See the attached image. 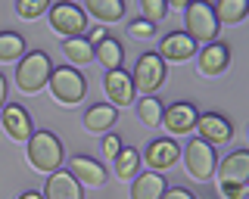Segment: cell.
I'll list each match as a JSON object with an SVG mask.
<instances>
[{"instance_id": "12", "label": "cell", "mask_w": 249, "mask_h": 199, "mask_svg": "<svg viewBox=\"0 0 249 199\" xmlns=\"http://www.w3.org/2000/svg\"><path fill=\"white\" fill-rule=\"evenodd\" d=\"M196 128H199V140H206L209 147H218V143H228L233 137V125L231 118L218 116V112H202L196 118Z\"/></svg>"}, {"instance_id": "10", "label": "cell", "mask_w": 249, "mask_h": 199, "mask_svg": "<svg viewBox=\"0 0 249 199\" xmlns=\"http://www.w3.org/2000/svg\"><path fill=\"white\" fill-rule=\"evenodd\" d=\"M140 159H146L150 171H165V168H175V162L181 159V147H178L175 137H159V140H153L146 147V152Z\"/></svg>"}, {"instance_id": "26", "label": "cell", "mask_w": 249, "mask_h": 199, "mask_svg": "<svg viewBox=\"0 0 249 199\" xmlns=\"http://www.w3.org/2000/svg\"><path fill=\"white\" fill-rule=\"evenodd\" d=\"M137 116L143 125H150V128H159V121H162V103L156 97H143V100H137Z\"/></svg>"}, {"instance_id": "23", "label": "cell", "mask_w": 249, "mask_h": 199, "mask_svg": "<svg viewBox=\"0 0 249 199\" xmlns=\"http://www.w3.org/2000/svg\"><path fill=\"white\" fill-rule=\"evenodd\" d=\"M93 59H100V66H103L106 72H112V68H122L124 50H122V44L115 41V37H106L100 47H93Z\"/></svg>"}, {"instance_id": "18", "label": "cell", "mask_w": 249, "mask_h": 199, "mask_svg": "<svg viewBox=\"0 0 249 199\" xmlns=\"http://www.w3.org/2000/svg\"><path fill=\"white\" fill-rule=\"evenodd\" d=\"M165 190H168L165 174L146 171V174H137L134 183H131V199H162Z\"/></svg>"}, {"instance_id": "28", "label": "cell", "mask_w": 249, "mask_h": 199, "mask_svg": "<svg viewBox=\"0 0 249 199\" xmlns=\"http://www.w3.org/2000/svg\"><path fill=\"white\" fill-rule=\"evenodd\" d=\"M47 10H50L47 0H19V3H16V13H19L22 19H37V16H44Z\"/></svg>"}, {"instance_id": "13", "label": "cell", "mask_w": 249, "mask_h": 199, "mask_svg": "<svg viewBox=\"0 0 249 199\" xmlns=\"http://www.w3.org/2000/svg\"><path fill=\"white\" fill-rule=\"evenodd\" d=\"M3 131L13 137L16 143H28L31 134H35V125H31V116L25 106L6 103L3 106Z\"/></svg>"}, {"instance_id": "11", "label": "cell", "mask_w": 249, "mask_h": 199, "mask_svg": "<svg viewBox=\"0 0 249 199\" xmlns=\"http://www.w3.org/2000/svg\"><path fill=\"white\" fill-rule=\"evenodd\" d=\"M228 66H231V47L228 44L212 41V44H206V47L199 50V59H196V72L199 75L215 78V75H221Z\"/></svg>"}, {"instance_id": "9", "label": "cell", "mask_w": 249, "mask_h": 199, "mask_svg": "<svg viewBox=\"0 0 249 199\" xmlns=\"http://www.w3.org/2000/svg\"><path fill=\"white\" fill-rule=\"evenodd\" d=\"M103 87H106V97H109V106H131L134 103V81H131V72H124V68H112V72H106L103 78Z\"/></svg>"}, {"instance_id": "31", "label": "cell", "mask_w": 249, "mask_h": 199, "mask_svg": "<svg viewBox=\"0 0 249 199\" xmlns=\"http://www.w3.org/2000/svg\"><path fill=\"white\" fill-rule=\"evenodd\" d=\"M103 152H106L109 159H115V156L122 152V140H119L115 134H106V137H103Z\"/></svg>"}, {"instance_id": "5", "label": "cell", "mask_w": 249, "mask_h": 199, "mask_svg": "<svg viewBox=\"0 0 249 199\" xmlns=\"http://www.w3.org/2000/svg\"><path fill=\"white\" fill-rule=\"evenodd\" d=\"M181 156H184V165H187V171H190V178H196V181H209V178H215L218 156H215V149L209 147L206 140L193 137V140L181 149Z\"/></svg>"}, {"instance_id": "14", "label": "cell", "mask_w": 249, "mask_h": 199, "mask_svg": "<svg viewBox=\"0 0 249 199\" xmlns=\"http://www.w3.org/2000/svg\"><path fill=\"white\" fill-rule=\"evenodd\" d=\"M218 183H249V152L233 149L231 156H224V162L215 168Z\"/></svg>"}, {"instance_id": "16", "label": "cell", "mask_w": 249, "mask_h": 199, "mask_svg": "<svg viewBox=\"0 0 249 199\" xmlns=\"http://www.w3.org/2000/svg\"><path fill=\"white\" fill-rule=\"evenodd\" d=\"M69 174L81 183V187H103L106 183V168L90 156H75L69 162Z\"/></svg>"}, {"instance_id": "27", "label": "cell", "mask_w": 249, "mask_h": 199, "mask_svg": "<svg viewBox=\"0 0 249 199\" xmlns=\"http://www.w3.org/2000/svg\"><path fill=\"white\" fill-rule=\"evenodd\" d=\"M140 10H143V16H140V19H146L150 25H156V22H162V19L168 16V3H165V0H143Z\"/></svg>"}, {"instance_id": "19", "label": "cell", "mask_w": 249, "mask_h": 199, "mask_svg": "<svg viewBox=\"0 0 249 199\" xmlns=\"http://www.w3.org/2000/svg\"><path fill=\"white\" fill-rule=\"evenodd\" d=\"M115 121H119V109L109 106V103H97L84 112V128H88L90 134H106Z\"/></svg>"}, {"instance_id": "7", "label": "cell", "mask_w": 249, "mask_h": 199, "mask_svg": "<svg viewBox=\"0 0 249 199\" xmlns=\"http://www.w3.org/2000/svg\"><path fill=\"white\" fill-rule=\"evenodd\" d=\"M50 28L62 34V41L69 37H81L88 28V13L78 3H53L50 6Z\"/></svg>"}, {"instance_id": "20", "label": "cell", "mask_w": 249, "mask_h": 199, "mask_svg": "<svg viewBox=\"0 0 249 199\" xmlns=\"http://www.w3.org/2000/svg\"><path fill=\"white\" fill-rule=\"evenodd\" d=\"M81 10L97 16L100 22H119V19H124L128 6H124V0H88Z\"/></svg>"}, {"instance_id": "4", "label": "cell", "mask_w": 249, "mask_h": 199, "mask_svg": "<svg viewBox=\"0 0 249 199\" xmlns=\"http://www.w3.org/2000/svg\"><path fill=\"white\" fill-rule=\"evenodd\" d=\"M184 34L190 37L193 44H212L215 34H218V22H215V13H212V3H187L184 6Z\"/></svg>"}, {"instance_id": "8", "label": "cell", "mask_w": 249, "mask_h": 199, "mask_svg": "<svg viewBox=\"0 0 249 199\" xmlns=\"http://www.w3.org/2000/svg\"><path fill=\"white\" fill-rule=\"evenodd\" d=\"M196 118H199V112H196V106L193 103H171L162 109V121H159V128H165L168 134H190L193 128H196Z\"/></svg>"}, {"instance_id": "3", "label": "cell", "mask_w": 249, "mask_h": 199, "mask_svg": "<svg viewBox=\"0 0 249 199\" xmlns=\"http://www.w3.org/2000/svg\"><path fill=\"white\" fill-rule=\"evenodd\" d=\"M50 90H53V97H56V103L78 106L84 100V94H88V81H84V75L72 66H53Z\"/></svg>"}, {"instance_id": "32", "label": "cell", "mask_w": 249, "mask_h": 199, "mask_svg": "<svg viewBox=\"0 0 249 199\" xmlns=\"http://www.w3.org/2000/svg\"><path fill=\"white\" fill-rule=\"evenodd\" d=\"M106 37H109V32H106L103 25H100V28H93V32H90V37H84V41H88L90 47H100V44H103Z\"/></svg>"}, {"instance_id": "21", "label": "cell", "mask_w": 249, "mask_h": 199, "mask_svg": "<svg viewBox=\"0 0 249 199\" xmlns=\"http://www.w3.org/2000/svg\"><path fill=\"white\" fill-rule=\"evenodd\" d=\"M212 13H215L218 28H221V25H237V22H243L249 6H246V0H221L218 6H212Z\"/></svg>"}, {"instance_id": "29", "label": "cell", "mask_w": 249, "mask_h": 199, "mask_svg": "<svg viewBox=\"0 0 249 199\" xmlns=\"http://www.w3.org/2000/svg\"><path fill=\"white\" fill-rule=\"evenodd\" d=\"M128 34L137 37V41H150V37L156 34V25H150L146 19H134V22L128 25Z\"/></svg>"}, {"instance_id": "33", "label": "cell", "mask_w": 249, "mask_h": 199, "mask_svg": "<svg viewBox=\"0 0 249 199\" xmlns=\"http://www.w3.org/2000/svg\"><path fill=\"white\" fill-rule=\"evenodd\" d=\"M162 199H193V193H190V190H184V187H168Z\"/></svg>"}, {"instance_id": "15", "label": "cell", "mask_w": 249, "mask_h": 199, "mask_svg": "<svg viewBox=\"0 0 249 199\" xmlns=\"http://www.w3.org/2000/svg\"><path fill=\"white\" fill-rule=\"evenodd\" d=\"M193 53H196V44H193L184 32H171V34L162 37V44H159V59L162 63H187Z\"/></svg>"}, {"instance_id": "22", "label": "cell", "mask_w": 249, "mask_h": 199, "mask_svg": "<svg viewBox=\"0 0 249 199\" xmlns=\"http://www.w3.org/2000/svg\"><path fill=\"white\" fill-rule=\"evenodd\" d=\"M62 53H66V59H69L72 68L93 63V47L84 41V37H69V41H62Z\"/></svg>"}, {"instance_id": "24", "label": "cell", "mask_w": 249, "mask_h": 199, "mask_svg": "<svg viewBox=\"0 0 249 199\" xmlns=\"http://www.w3.org/2000/svg\"><path fill=\"white\" fill-rule=\"evenodd\" d=\"M25 56V37L16 32H0V63H16Z\"/></svg>"}, {"instance_id": "17", "label": "cell", "mask_w": 249, "mask_h": 199, "mask_svg": "<svg viewBox=\"0 0 249 199\" xmlns=\"http://www.w3.org/2000/svg\"><path fill=\"white\" fill-rule=\"evenodd\" d=\"M44 199H84L81 193V183H78L69 171H53L47 174V183H44Z\"/></svg>"}, {"instance_id": "30", "label": "cell", "mask_w": 249, "mask_h": 199, "mask_svg": "<svg viewBox=\"0 0 249 199\" xmlns=\"http://www.w3.org/2000/svg\"><path fill=\"white\" fill-rule=\"evenodd\" d=\"M224 199H249V183H218Z\"/></svg>"}, {"instance_id": "1", "label": "cell", "mask_w": 249, "mask_h": 199, "mask_svg": "<svg viewBox=\"0 0 249 199\" xmlns=\"http://www.w3.org/2000/svg\"><path fill=\"white\" fill-rule=\"evenodd\" d=\"M50 72L53 63L50 56L41 50H31L19 59V68H16V84H19L22 94H41V90L50 84Z\"/></svg>"}, {"instance_id": "2", "label": "cell", "mask_w": 249, "mask_h": 199, "mask_svg": "<svg viewBox=\"0 0 249 199\" xmlns=\"http://www.w3.org/2000/svg\"><path fill=\"white\" fill-rule=\"evenodd\" d=\"M62 159H66V152H62V143L56 134L50 131H35L28 140V162L31 168H37L41 174H53L59 171Z\"/></svg>"}, {"instance_id": "6", "label": "cell", "mask_w": 249, "mask_h": 199, "mask_svg": "<svg viewBox=\"0 0 249 199\" xmlns=\"http://www.w3.org/2000/svg\"><path fill=\"white\" fill-rule=\"evenodd\" d=\"M131 81H134V90H140L143 97H153L165 84V63L159 59V53H143L131 72Z\"/></svg>"}, {"instance_id": "34", "label": "cell", "mask_w": 249, "mask_h": 199, "mask_svg": "<svg viewBox=\"0 0 249 199\" xmlns=\"http://www.w3.org/2000/svg\"><path fill=\"white\" fill-rule=\"evenodd\" d=\"M3 106H6V78L0 75V109H3Z\"/></svg>"}, {"instance_id": "25", "label": "cell", "mask_w": 249, "mask_h": 199, "mask_svg": "<svg viewBox=\"0 0 249 199\" xmlns=\"http://www.w3.org/2000/svg\"><path fill=\"white\" fill-rule=\"evenodd\" d=\"M137 168H140V152L134 147H122V152L115 156V174L122 181L137 178Z\"/></svg>"}, {"instance_id": "35", "label": "cell", "mask_w": 249, "mask_h": 199, "mask_svg": "<svg viewBox=\"0 0 249 199\" xmlns=\"http://www.w3.org/2000/svg\"><path fill=\"white\" fill-rule=\"evenodd\" d=\"M19 199H44L41 193H37V190H25V193H22Z\"/></svg>"}]
</instances>
